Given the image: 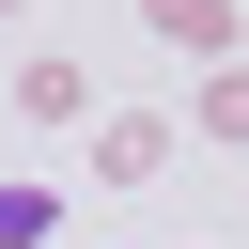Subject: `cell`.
Wrapping results in <instances>:
<instances>
[{
    "instance_id": "cell-1",
    "label": "cell",
    "mask_w": 249,
    "mask_h": 249,
    "mask_svg": "<svg viewBox=\"0 0 249 249\" xmlns=\"http://www.w3.org/2000/svg\"><path fill=\"white\" fill-rule=\"evenodd\" d=\"M31 233H47V202H31V187H0V249H31Z\"/></svg>"
}]
</instances>
